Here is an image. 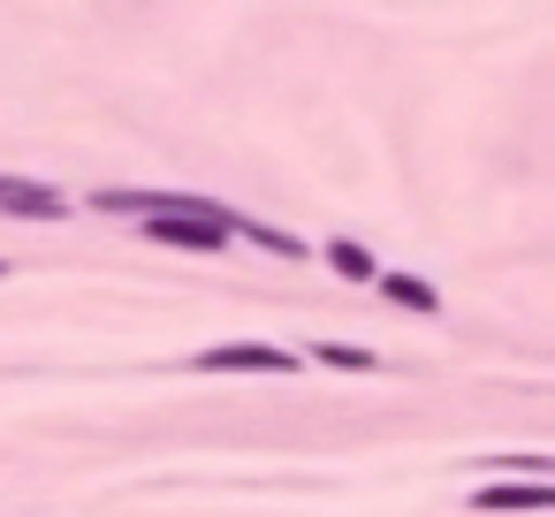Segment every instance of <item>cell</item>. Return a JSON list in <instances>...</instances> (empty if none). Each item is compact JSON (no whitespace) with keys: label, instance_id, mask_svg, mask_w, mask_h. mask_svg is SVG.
I'll return each instance as SVG.
<instances>
[{"label":"cell","instance_id":"cell-3","mask_svg":"<svg viewBox=\"0 0 555 517\" xmlns=\"http://www.w3.org/2000/svg\"><path fill=\"white\" fill-rule=\"evenodd\" d=\"M373 289H380L388 305H403V312H434V305H441V297H434L418 274H373Z\"/></svg>","mask_w":555,"mask_h":517},{"label":"cell","instance_id":"cell-1","mask_svg":"<svg viewBox=\"0 0 555 517\" xmlns=\"http://www.w3.org/2000/svg\"><path fill=\"white\" fill-rule=\"evenodd\" d=\"M191 373H297V350L282 342H214L191 358Z\"/></svg>","mask_w":555,"mask_h":517},{"label":"cell","instance_id":"cell-2","mask_svg":"<svg viewBox=\"0 0 555 517\" xmlns=\"http://www.w3.org/2000/svg\"><path fill=\"white\" fill-rule=\"evenodd\" d=\"M472 509H555V487H540V479H525V487H479Z\"/></svg>","mask_w":555,"mask_h":517},{"label":"cell","instance_id":"cell-6","mask_svg":"<svg viewBox=\"0 0 555 517\" xmlns=\"http://www.w3.org/2000/svg\"><path fill=\"white\" fill-rule=\"evenodd\" d=\"M312 365H335V373H373V350H350V342H312Z\"/></svg>","mask_w":555,"mask_h":517},{"label":"cell","instance_id":"cell-4","mask_svg":"<svg viewBox=\"0 0 555 517\" xmlns=\"http://www.w3.org/2000/svg\"><path fill=\"white\" fill-rule=\"evenodd\" d=\"M0 214H62V191H39V183H0Z\"/></svg>","mask_w":555,"mask_h":517},{"label":"cell","instance_id":"cell-5","mask_svg":"<svg viewBox=\"0 0 555 517\" xmlns=\"http://www.w3.org/2000/svg\"><path fill=\"white\" fill-rule=\"evenodd\" d=\"M327 267H335L343 282H373V274H380V267H373V251H365V244H350V236H335V244H327Z\"/></svg>","mask_w":555,"mask_h":517}]
</instances>
